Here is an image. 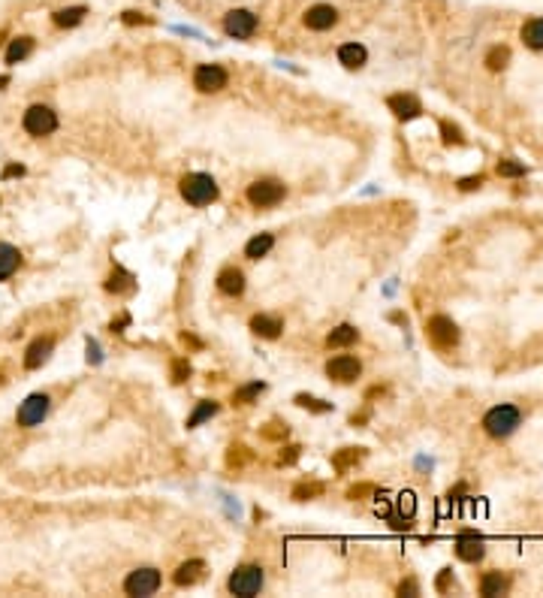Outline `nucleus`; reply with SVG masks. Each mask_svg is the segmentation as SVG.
I'll return each mask as SVG.
<instances>
[{"label": "nucleus", "mask_w": 543, "mask_h": 598, "mask_svg": "<svg viewBox=\"0 0 543 598\" xmlns=\"http://www.w3.org/2000/svg\"><path fill=\"white\" fill-rule=\"evenodd\" d=\"M395 508H399V517H414V511H417V498H414V493H402L399 498H395Z\"/></svg>", "instance_id": "4c0bfd02"}, {"label": "nucleus", "mask_w": 543, "mask_h": 598, "mask_svg": "<svg viewBox=\"0 0 543 598\" xmlns=\"http://www.w3.org/2000/svg\"><path fill=\"white\" fill-rule=\"evenodd\" d=\"M229 82V73L220 64H200L194 70V88L203 91V94H218L224 91Z\"/></svg>", "instance_id": "423d86ee"}, {"label": "nucleus", "mask_w": 543, "mask_h": 598, "mask_svg": "<svg viewBox=\"0 0 543 598\" xmlns=\"http://www.w3.org/2000/svg\"><path fill=\"white\" fill-rule=\"evenodd\" d=\"M386 106L399 121H411V118H417L419 112H423V106H419V100L414 94H393L386 100Z\"/></svg>", "instance_id": "4468645a"}, {"label": "nucleus", "mask_w": 543, "mask_h": 598, "mask_svg": "<svg viewBox=\"0 0 543 598\" xmlns=\"http://www.w3.org/2000/svg\"><path fill=\"white\" fill-rule=\"evenodd\" d=\"M6 85H10V76H0V91H3Z\"/></svg>", "instance_id": "09e8293b"}, {"label": "nucleus", "mask_w": 543, "mask_h": 598, "mask_svg": "<svg viewBox=\"0 0 543 598\" xmlns=\"http://www.w3.org/2000/svg\"><path fill=\"white\" fill-rule=\"evenodd\" d=\"M218 290L227 293V297H242V293H244V272L235 269V266L220 269V275H218Z\"/></svg>", "instance_id": "dca6fc26"}, {"label": "nucleus", "mask_w": 543, "mask_h": 598, "mask_svg": "<svg viewBox=\"0 0 543 598\" xmlns=\"http://www.w3.org/2000/svg\"><path fill=\"white\" fill-rule=\"evenodd\" d=\"M299 453H302L299 444H290V448H284L278 453V465H293L296 459H299Z\"/></svg>", "instance_id": "ea45409f"}, {"label": "nucleus", "mask_w": 543, "mask_h": 598, "mask_svg": "<svg viewBox=\"0 0 543 598\" xmlns=\"http://www.w3.org/2000/svg\"><path fill=\"white\" fill-rule=\"evenodd\" d=\"M85 15H88L85 6H67V10H58L51 15V21H55L58 27H76L85 21Z\"/></svg>", "instance_id": "b1692460"}, {"label": "nucleus", "mask_w": 543, "mask_h": 598, "mask_svg": "<svg viewBox=\"0 0 543 598\" xmlns=\"http://www.w3.org/2000/svg\"><path fill=\"white\" fill-rule=\"evenodd\" d=\"M356 338H359V330L350 327V323H341V327H335L326 336V347H347V345H354Z\"/></svg>", "instance_id": "5701e85b"}, {"label": "nucleus", "mask_w": 543, "mask_h": 598, "mask_svg": "<svg viewBox=\"0 0 543 598\" xmlns=\"http://www.w3.org/2000/svg\"><path fill=\"white\" fill-rule=\"evenodd\" d=\"M224 30L229 36H235V40H248V36H254L257 30V15L251 10H233L224 15Z\"/></svg>", "instance_id": "9b49d317"}, {"label": "nucleus", "mask_w": 543, "mask_h": 598, "mask_svg": "<svg viewBox=\"0 0 543 598\" xmlns=\"http://www.w3.org/2000/svg\"><path fill=\"white\" fill-rule=\"evenodd\" d=\"M498 176H504V179H522L525 176V163H519V161H498Z\"/></svg>", "instance_id": "e433bc0d"}, {"label": "nucleus", "mask_w": 543, "mask_h": 598, "mask_svg": "<svg viewBox=\"0 0 543 598\" xmlns=\"http://www.w3.org/2000/svg\"><path fill=\"white\" fill-rule=\"evenodd\" d=\"M362 457H365L362 448H344V450H338V453L332 457V468H335V472H347V468L356 465Z\"/></svg>", "instance_id": "c85d7f7f"}, {"label": "nucleus", "mask_w": 543, "mask_h": 598, "mask_svg": "<svg viewBox=\"0 0 543 598\" xmlns=\"http://www.w3.org/2000/svg\"><path fill=\"white\" fill-rule=\"evenodd\" d=\"M263 568L259 565H242V568H235L233 574H229V580H227V586H229V593L233 595H244V598H251V595H257L259 589H263Z\"/></svg>", "instance_id": "20e7f679"}, {"label": "nucleus", "mask_w": 543, "mask_h": 598, "mask_svg": "<svg viewBox=\"0 0 543 598\" xmlns=\"http://www.w3.org/2000/svg\"><path fill=\"white\" fill-rule=\"evenodd\" d=\"M218 411H220V405L215 402V399H203V402L194 408V414H190V417H187V429H196V426H200V423H205L209 417H215Z\"/></svg>", "instance_id": "a878e982"}, {"label": "nucleus", "mask_w": 543, "mask_h": 598, "mask_svg": "<svg viewBox=\"0 0 543 598\" xmlns=\"http://www.w3.org/2000/svg\"><path fill=\"white\" fill-rule=\"evenodd\" d=\"M25 130L30 133V136H49V133H55L58 130V115H55V109L51 106H30V109L25 112Z\"/></svg>", "instance_id": "39448f33"}, {"label": "nucleus", "mask_w": 543, "mask_h": 598, "mask_svg": "<svg viewBox=\"0 0 543 598\" xmlns=\"http://www.w3.org/2000/svg\"><path fill=\"white\" fill-rule=\"evenodd\" d=\"M507 589H510V580L504 577L501 571H486L483 577H480V595H486V598L504 595Z\"/></svg>", "instance_id": "aec40b11"}, {"label": "nucleus", "mask_w": 543, "mask_h": 598, "mask_svg": "<svg viewBox=\"0 0 543 598\" xmlns=\"http://www.w3.org/2000/svg\"><path fill=\"white\" fill-rule=\"evenodd\" d=\"M507 64H510V49H507V45H492V49H489V55H486V67H489V70L498 73Z\"/></svg>", "instance_id": "c756f323"}, {"label": "nucleus", "mask_w": 543, "mask_h": 598, "mask_svg": "<svg viewBox=\"0 0 543 598\" xmlns=\"http://www.w3.org/2000/svg\"><path fill=\"white\" fill-rule=\"evenodd\" d=\"M30 51H34V40L30 36H15L10 49H6V64H21Z\"/></svg>", "instance_id": "393cba45"}, {"label": "nucleus", "mask_w": 543, "mask_h": 598, "mask_svg": "<svg viewBox=\"0 0 543 598\" xmlns=\"http://www.w3.org/2000/svg\"><path fill=\"white\" fill-rule=\"evenodd\" d=\"M251 459H254V453L244 448V444H233V448L227 450V465L229 468H242V465H248Z\"/></svg>", "instance_id": "473e14b6"}, {"label": "nucleus", "mask_w": 543, "mask_h": 598, "mask_svg": "<svg viewBox=\"0 0 543 598\" xmlns=\"http://www.w3.org/2000/svg\"><path fill=\"white\" fill-rule=\"evenodd\" d=\"M259 435H263L266 441H284V438L290 435V426H287V423L272 420V423H266V426L259 429Z\"/></svg>", "instance_id": "72a5a7b5"}, {"label": "nucleus", "mask_w": 543, "mask_h": 598, "mask_svg": "<svg viewBox=\"0 0 543 598\" xmlns=\"http://www.w3.org/2000/svg\"><path fill=\"white\" fill-rule=\"evenodd\" d=\"M244 196H248V203L254 209H272L287 196V187L278 179H259L254 185H248V194Z\"/></svg>", "instance_id": "7ed1b4c3"}, {"label": "nucleus", "mask_w": 543, "mask_h": 598, "mask_svg": "<svg viewBox=\"0 0 543 598\" xmlns=\"http://www.w3.org/2000/svg\"><path fill=\"white\" fill-rule=\"evenodd\" d=\"M190 378V363L187 360H172V384H185Z\"/></svg>", "instance_id": "58836bf2"}, {"label": "nucleus", "mask_w": 543, "mask_h": 598, "mask_svg": "<svg viewBox=\"0 0 543 598\" xmlns=\"http://www.w3.org/2000/svg\"><path fill=\"white\" fill-rule=\"evenodd\" d=\"M296 405H299V408H308V411H317V414L332 411V405H329V402H323V399H314V396H308V393H299V396H296Z\"/></svg>", "instance_id": "c9c22d12"}, {"label": "nucleus", "mask_w": 543, "mask_h": 598, "mask_svg": "<svg viewBox=\"0 0 543 598\" xmlns=\"http://www.w3.org/2000/svg\"><path fill=\"white\" fill-rule=\"evenodd\" d=\"M426 332H429V342L435 347H441V351H450V347L459 345V327L447 314H435L429 321V327H426Z\"/></svg>", "instance_id": "0eeeda50"}, {"label": "nucleus", "mask_w": 543, "mask_h": 598, "mask_svg": "<svg viewBox=\"0 0 543 598\" xmlns=\"http://www.w3.org/2000/svg\"><path fill=\"white\" fill-rule=\"evenodd\" d=\"M519 426H522V411L510 402H501L483 414V429L492 438H510Z\"/></svg>", "instance_id": "f257e3e1"}, {"label": "nucleus", "mask_w": 543, "mask_h": 598, "mask_svg": "<svg viewBox=\"0 0 543 598\" xmlns=\"http://www.w3.org/2000/svg\"><path fill=\"white\" fill-rule=\"evenodd\" d=\"M203 577H205V562L203 559H187V562H181L178 568H175L172 584L175 586H194V584H200Z\"/></svg>", "instance_id": "2eb2a0df"}, {"label": "nucleus", "mask_w": 543, "mask_h": 598, "mask_svg": "<svg viewBox=\"0 0 543 598\" xmlns=\"http://www.w3.org/2000/svg\"><path fill=\"white\" fill-rule=\"evenodd\" d=\"M121 21H124V25H151V15H145V12H136V10H127L124 15H121Z\"/></svg>", "instance_id": "a19ab883"}, {"label": "nucleus", "mask_w": 543, "mask_h": 598, "mask_svg": "<svg viewBox=\"0 0 543 598\" xmlns=\"http://www.w3.org/2000/svg\"><path fill=\"white\" fill-rule=\"evenodd\" d=\"M302 21H305V27H311V30H329V27L338 25V10H335V6H326V3H317L302 15Z\"/></svg>", "instance_id": "ddd939ff"}, {"label": "nucleus", "mask_w": 543, "mask_h": 598, "mask_svg": "<svg viewBox=\"0 0 543 598\" xmlns=\"http://www.w3.org/2000/svg\"><path fill=\"white\" fill-rule=\"evenodd\" d=\"M338 60L347 70H359V67H365V60H369V51H365V45L359 43H344L338 49Z\"/></svg>", "instance_id": "6ab92c4d"}, {"label": "nucleus", "mask_w": 543, "mask_h": 598, "mask_svg": "<svg viewBox=\"0 0 543 598\" xmlns=\"http://www.w3.org/2000/svg\"><path fill=\"white\" fill-rule=\"evenodd\" d=\"M49 405H51V399L45 396V393H34V396H27L19 408V426H25V429L40 426V423L45 420V414H49Z\"/></svg>", "instance_id": "1a4fd4ad"}, {"label": "nucleus", "mask_w": 543, "mask_h": 598, "mask_svg": "<svg viewBox=\"0 0 543 598\" xmlns=\"http://www.w3.org/2000/svg\"><path fill=\"white\" fill-rule=\"evenodd\" d=\"M272 248H275L272 233H259V236H254L248 245H244V257H248V260H259V257H266Z\"/></svg>", "instance_id": "4be33fe9"}, {"label": "nucleus", "mask_w": 543, "mask_h": 598, "mask_svg": "<svg viewBox=\"0 0 543 598\" xmlns=\"http://www.w3.org/2000/svg\"><path fill=\"white\" fill-rule=\"evenodd\" d=\"M450 577H453V571H450V568H443V571L438 574V580H435V589H438V593H443V589L450 586Z\"/></svg>", "instance_id": "c03bdc74"}, {"label": "nucleus", "mask_w": 543, "mask_h": 598, "mask_svg": "<svg viewBox=\"0 0 543 598\" xmlns=\"http://www.w3.org/2000/svg\"><path fill=\"white\" fill-rule=\"evenodd\" d=\"M441 139H443V146H465L462 130L456 124H450V121H441Z\"/></svg>", "instance_id": "f704fd0d"}, {"label": "nucleus", "mask_w": 543, "mask_h": 598, "mask_svg": "<svg viewBox=\"0 0 543 598\" xmlns=\"http://www.w3.org/2000/svg\"><path fill=\"white\" fill-rule=\"evenodd\" d=\"M281 330H284V323L278 321V317H269V314H254L251 317V332L259 338H278Z\"/></svg>", "instance_id": "a211bd4d"}, {"label": "nucleus", "mask_w": 543, "mask_h": 598, "mask_svg": "<svg viewBox=\"0 0 543 598\" xmlns=\"http://www.w3.org/2000/svg\"><path fill=\"white\" fill-rule=\"evenodd\" d=\"M12 176H25V166H21V163L6 166V170H3V179H12Z\"/></svg>", "instance_id": "49530a36"}, {"label": "nucleus", "mask_w": 543, "mask_h": 598, "mask_svg": "<svg viewBox=\"0 0 543 598\" xmlns=\"http://www.w3.org/2000/svg\"><path fill=\"white\" fill-rule=\"evenodd\" d=\"M369 493H378V487H374V483H356V487L347 490V498H354V502H356V498H365Z\"/></svg>", "instance_id": "79ce46f5"}, {"label": "nucleus", "mask_w": 543, "mask_h": 598, "mask_svg": "<svg viewBox=\"0 0 543 598\" xmlns=\"http://www.w3.org/2000/svg\"><path fill=\"white\" fill-rule=\"evenodd\" d=\"M19 266H21V251L10 245V242H0V281H6Z\"/></svg>", "instance_id": "412c9836"}, {"label": "nucleus", "mask_w": 543, "mask_h": 598, "mask_svg": "<svg viewBox=\"0 0 543 598\" xmlns=\"http://www.w3.org/2000/svg\"><path fill=\"white\" fill-rule=\"evenodd\" d=\"M486 553L483 547V538H480L477 532H459L456 538V556L462 559V562H480Z\"/></svg>", "instance_id": "f8f14e48"}, {"label": "nucleus", "mask_w": 543, "mask_h": 598, "mask_svg": "<svg viewBox=\"0 0 543 598\" xmlns=\"http://www.w3.org/2000/svg\"><path fill=\"white\" fill-rule=\"evenodd\" d=\"M522 40H525V45H529V49L543 51V19H531V21H525V27H522Z\"/></svg>", "instance_id": "cd10ccee"}, {"label": "nucleus", "mask_w": 543, "mask_h": 598, "mask_svg": "<svg viewBox=\"0 0 543 598\" xmlns=\"http://www.w3.org/2000/svg\"><path fill=\"white\" fill-rule=\"evenodd\" d=\"M181 342H185V345H194V347H203V342H200V338L187 336V332H185V336H181Z\"/></svg>", "instance_id": "de8ad7c7"}, {"label": "nucleus", "mask_w": 543, "mask_h": 598, "mask_svg": "<svg viewBox=\"0 0 543 598\" xmlns=\"http://www.w3.org/2000/svg\"><path fill=\"white\" fill-rule=\"evenodd\" d=\"M326 375L338 384H350L362 375V363L356 357H350V354H338V357H332L326 363Z\"/></svg>", "instance_id": "9d476101"}, {"label": "nucleus", "mask_w": 543, "mask_h": 598, "mask_svg": "<svg viewBox=\"0 0 543 598\" xmlns=\"http://www.w3.org/2000/svg\"><path fill=\"white\" fill-rule=\"evenodd\" d=\"M323 493H326V487L320 481L296 483V487H293V498H296V502H308V498H317V496H323Z\"/></svg>", "instance_id": "7c9ffc66"}, {"label": "nucleus", "mask_w": 543, "mask_h": 598, "mask_svg": "<svg viewBox=\"0 0 543 598\" xmlns=\"http://www.w3.org/2000/svg\"><path fill=\"white\" fill-rule=\"evenodd\" d=\"M106 290H109V293H130V290H133V275L124 272L121 266H115L112 275L106 278Z\"/></svg>", "instance_id": "bb28decb"}, {"label": "nucleus", "mask_w": 543, "mask_h": 598, "mask_svg": "<svg viewBox=\"0 0 543 598\" xmlns=\"http://www.w3.org/2000/svg\"><path fill=\"white\" fill-rule=\"evenodd\" d=\"M51 347H55V338H51V336H40L34 345L27 347V354H25V366H27V369H40L43 363L49 360Z\"/></svg>", "instance_id": "f3484780"}, {"label": "nucleus", "mask_w": 543, "mask_h": 598, "mask_svg": "<svg viewBox=\"0 0 543 598\" xmlns=\"http://www.w3.org/2000/svg\"><path fill=\"white\" fill-rule=\"evenodd\" d=\"M483 185V176H468V179H459V191H477Z\"/></svg>", "instance_id": "37998d69"}, {"label": "nucleus", "mask_w": 543, "mask_h": 598, "mask_svg": "<svg viewBox=\"0 0 543 598\" xmlns=\"http://www.w3.org/2000/svg\"><path fill=\"white\" fill-rule=\"evenodd\" d=\"M263 390H266V384H263V381L244 384V387H239V390L233 393V402H235V405H251V402H254V399H257Z\"/></svg>", "instance_id": "2f4dec72"}, {"label": "nucleus", "mask_w": 543, "mask_h": 598, "mask_svg": "<svg viewBox=\"0 0 543 598\" xmlns=\"http://www.w3.org/2000/svg\"><path fill=\"white\" fill-rule=\"evenodd\" d=\"M178 191L190 206H209V203L218 200L220 187H218V181L211 176H205V172H190V176H185L178 181Z\"/></svg>", "instance_id": "f03ea898"}, {"label": "nucleus", "mask_w": 543, "mask_h": 598, "mask_svg": "<svg viewBox=\"0 0 543 598\" xmlns=\"http://www.w3.org/2000/svg\"><path fill=\"white\" fill-rule=\"evenodd\" d=\"M399 595H419L417 580H404V584H399Z\"/></svg>", "instance_id": "a18cd8bd"}, {"label": "nucleus", "mask_w": 543, "mask_h": 598, "mask_svg": "<svg viewBox=\"0 0 543 598\" xmlns=\"http://www.w3.org/2000/svg\"><path fill=\"white\" fill-rule=\"evenodd\" d=\"M160 584H163V577H160L157 568H136L127 574L124 580V593L127 595H154Z\"/></svg>", "instance_id": "6e6552de"}]
</instances>
